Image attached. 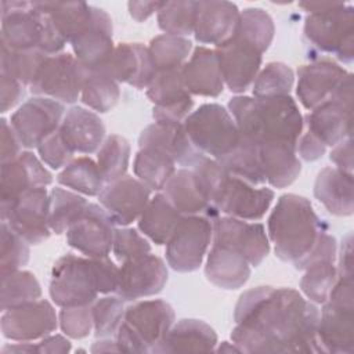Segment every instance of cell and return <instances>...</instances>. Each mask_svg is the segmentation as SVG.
<instances>
[{
  "mask_svg": "<svg viewBox=\"0 0 354 354\" xmlns=\"http://www.w3.org/2000/svg\"><path fill=\"white\" fill-rule=\"evenodd\" d=\"M112 19L102 8L91 6V17L86 26L71 40L75 57L88 71L100 68L112 54Z\"/></svg>",
  "mask_w": 354,
  "mask_h": 354,
  "instance_id": "obj_24",
  "label": "cell"
},
{
  "mask_svg": "<svg viewBox=\"0 0 354 354\" xmlns=\"http://www.w3.org/2000/svg\"><path fill=\"white\" fill-rule=\"evenodd\" d=\"M68 43L86 26L91 17V6L82 1H39Z\"/></svg>",
  "mask_w": 354,
  "mask_h": 354,
  "instance_id": "obj_40",
  "label": "cell"
},
{
  "mask_svg": "<svg viewBox=\"0 0 354 354\" xmlns=\"http://www.w3.org/2000/svg\"><path fill=\"white\" fill-rule=\"evenodd\" d=\"M267 228L277 257L293 264L313 249L324 230L311 202L296 194L279 196L268 217Z\"/></svg>",
  "mask_w": 354,
  "mask_h": 354,
  "instance_id": "obj_3",
  "label": "cell"
},
{
  "mask_svg": "<svg viewBox=\"0 0 354 354\" xmlns=\"http://www.w3.org/2000/svg\"><path fill=\"white\" fill-rule=\"evenodd\" d=\"M115 230L105 209L88 202L66 230V242L86 257H106L112 250Z\"/></svg>",
  "mask_w": 354,
  "mask_h": 354,
  "instance_id": "obj_14",
  "label": "cell"
},
{
  "mask_svg": "<svg viewBox=\"0 0 354 354\" xmlns=\"http://www.w3.org/2000/svg\"><path fill=\"white\" fill-rule=\"evenodd\" d=\"M214 329L201 319H180L173 324L152 353H207L216 350Z\"/></svg>",
  "mask_w": 354,
  "mask_h": 354,
  "instance_id": "obj_31",
  "label": "cell"
},
{
  "mask_svg": "<svg viewBox=\"0 0 354 354\" xmlns=\"http://www.w3.org/2000/svg\"><path fill=\"white\" fill-rule=\"evenodd\" d=\"M130 160V144L118 134L108 136L97 151V165L105 184L126 176Z\"/></svg>",
  "mask_w": 354,
  "mask_h": 354,
  "instance_id": "obj_45",
  "label": "cell"
},
{
  "mask_svg": "<svg viewBox=\"0 0 354 354\" xmlns=\"http://www.w3.org/2000/svg\"><path fill=\"white\" fill-rule=\"evenodd\" d=\"M48 292L61 308L91 304L100 293L94 259L72 253L59 257L51 270Z\"/></svg>",
  "mask_w": 354,
  "mask_h": 354,
  "instance_id": "obj_8",
  "label": "cell"
},
{
  "mask_svg": "<svg viewBox=\"0 0 354 354\" xmlns=\"http://www.w3.org/2000/svg\"><path fill=\"white\" fill-rule=\"evenodd\" d=\"M88 202L75 191L55 187L50 192V228L64 234Z\"/></svg>",
  "mask_w": 354,
  "mask_h": 354,
  "instance_id": "obj_46",
  "label": "cell"
},
{
  "mask_svg": "<svg viewBox=\"0 0 354 354\" xmlns=\"http://www.w3.org/2000/svg\"><path fill=\"white\" fill-rule=\"evenodd\" d=\"M41 288L37 278L25 270L1 272V311L40 299Z\"/></svg>",
  "mask_w": 354,
  "mask_h": 354,
  "instance_id": "obj_42",
  "label": "cell"
},
{
  "mask_svg": "<svg viewBox=\"0 0 354 354\" xmlns=\"http://www.w3.org/2000/svg\"><path fill=\"white\" fill-rule=\"evenodd\" d=\"M353 241L351 235H347L340 248L337 277H353Z\"/></svg>",
  "mask_w": 354,
  "mask_h": 354,
  "instance_id": "obj_63",
  "label": "cell"
},
{
  "mask_svg": "<svg viewBox=\"0 0 354 354\" xmlns=\"http://www.w3.org/2000/svg\"><path fill=\"white\" fill-rule=\"evenodd\" d=\"M51 183L53 174L40 159L33 152H21L15 159L1 163V203H8L32 188L47 187Z\"/></svg>",
  "mask_w": 354,
  "mask_h": 354,
  "instance_id": "obj_27",
  "label": "cell"
},
{
  "mask_svg": "<svg viewBox=\"0 0 354 354\" xmlns=\"http://www.w3.org/2000/svg\"><path fill=\"white\" fill-rule=\"evenodd\" d=\"M303 271L304 275L300 281V289L304 296L313 303H325L337 281V268L335 261H317Z\"/></svg>",
  "mask_w": 354,
  "mask_h": 354,
  "instance_id": "obj_50",
  "label": "cell"
},
{
  "mask_svg": "<svg viewBox=\"0 0 354 354\" xmlns=\"http://www.w3.org/2000/svg\"><path fill=\"white\" fill-rule=\"evenodd\" d=\"M213 236V223L207 216H183L166 242L167 264L178 272L196 271L205 259Z\"/></svg>",
  "mask_w": 354,
  "mask_h": 354,
  "instance_id": "obj_10",
  "label": "cell"
},
{
  "mask_svg": "<svg viewBox=\"0 0 354 354\" xmlns=\"http://www.w3.org/2000/svg\"><path fill=\"white\" fill-rule=\"evenodd\" d=\"M295 83V73L283 62H268L256 76L252 93L256 98L289 95Z\"/></svg>",
  "mask_w": 354,
  "mask_h": 354,
  "instance_id": "obj_49",
  "label": "cell"
},
{
  "mask_svg": "<svg viewBox=\"0 0 354 354\" xmlns=\"http://www.w3.org/2000/svg\"><path fill=\"white\" fill-rule=\"evenodd\" d=\"M57 183L86 196H98L104 188V178L97 162L88 156L71 160L57 176Z\"/></svg>",
  "mask_w": 354,
  "mask_h": 354,
  "instance_id": "obj_38",
  "label": "cell"
},
{
  "mask_svg": "<svg viewBox=\"0 0 354 354\" xmlns=\"http://www.w3.org/2000/svg\"><path fill=\"white\" fill-rule=\"evenodd\" d=\"M181 217L165 194H156L138 217V230L155 245H166Z\"/></svg>",
  "mask_w": 354,
  "mask_h": 354,
  "instance_id": "obj_36",
  "label": "cell"
},
{
  "mask_svg": "<svg viewBox=\"0 0 354 354\" xmlns=\"http://www.w3.org/2000/svg\"><path fill=\"white\" fill-rule=\"evenodd\" d=\"M194 147L216 160L228 155L239 144L236 124L223 105L203 104L183 122Z\"/></svg>",
  "mask_w": 354,
  "mask_h": 354,
  "instance_id": "obj_7",
  "label": "cell"
},
{
  "mask_svg": "<svg viewBox=\"0 0 354 354\" xmlns=\"http://www.w3.org/2000/svg\"><path fill=\"white\" fill-rule=\"evenodd\" d=\"M228 112L236 124L239 140L253 145L279 141L296 147L304 127L299 106L290 95H236L228 101Z\"/></svg>",
  "mask_w": 354,
  "mask_h": 354,
  "instance_id": "obj_2",
  "label": "cell"
},
{
  "mask_svg": "<svg viewBox=\"0 0 354 354\" xmlns=\"http://www.w3.org/2000/svg\"><path fill=\"white\" fill-rule=\"evenodd\" d=\"M191 48L192 43L185 37L159 35L151 40L148 53L156 72H160L183 68L188 59Z\"/></svg>",
  "mask_w": 354,
  "mask_h": 354,
  "instance_id": "obj_43",
  "label": "cell"
},
{
  "mask_svg": "<svg viewBox=\"0 0 354 354\" xmlns=\"http://www.w3.org/2000/svg\"><path fill=\"white\" fill-rule=\"evenodd\" d=\"M348 73L350 72L343 66L329 59H321L300 66L297 69L296 86L299 101L304 108L310 111L314 109L332 98Z\"/></svg>",
  "mask_w": 354,
  "mask_h": 354,
  "instance_id": "obj_25",
  "label": "cell"
},
{
  "mask_svg": "<svg viewBox=\"0 0 354 354\" xmlns=\"http://www.w3.org/2000/svg\"><path fill=\"white\" fill-rule=\"evenodd\" d=\"M112 253L120 263L151 253L149 242L134 228H116Z\"/></svg>",
  "mask_w": 354,
  "mask_h": 354,
  "instance_id": "obj_54",
  "label": "cell"
},
{
  "mask_svg": "<svg viewBox=\"0 0 354 354\" xmlns=\"http://www.w3.org/2000/svg\"><path fill=\"white\" fill-rule=\"evenodd\" d=\"M151 199V189L138 178L123 176L104 185L98 194L100 205L115 225H129L138 220Z\"/></svg>",
  "mask_w": 354,
  "mask_h": 354,
  "instance_id": "obj_21",
  "label": "cell"
},
{
  "mask_svg": "<svg viewBox=\"0 0 354 354\" xmlns=\"http://www.w3.org/2000/svg\"><path fill=\"white\" fill-rule=\"evenodd\" d=\"M41 17L36 1H1V43L11 50L39 48Z\"/></svg>",
  "mask_w": 354,
  "mask_h": 354,
  "instance_id": "obj_22",
  "label": "cell"
},
{
  "mask_svg": "<svg viewBox=\"0 0 354 354\" xmlns=\"http://www.w3.org/2000/svg\"><path fill=\"white\" fill-rule=\"evenodd\" d=\"M47 54L39 48L33 50H11L1 43L0 73H6L24 86H29Z\"/></svg>",
  "mask_w": 354,
  "mask_h": 354,
  "instance_id": "obj_47",
  "label": "cell"
},
{
  "mask_svg": "<svg viewBox=\"0 0 354 354\" xmlns=\"http://www.w3.org/2000/svg\"><path fill=\"white\" fill-rule=\"evenodd\" d=\"M37 353H68L71 350V342L61 335H48L43 337L37 344Z\"/></svg>",
  "mask_w": 354,
  "mask_h": 354,
  "instance_id": "obj_62",
  "label": "cell"
},
{
  "mask_svg": "<svg viewBox=\"0 0 354 354\" xmlns=\"http://www.w3.org/2000/svg\"><path fill=\"white\" fill-rule=\"evenodd\" d=\"M123 299L119 296H105L91 303L93 329L95 337L104 339L116 335L124 317Z\"/></svg>",
  "mask_w": 354,
  "mask_h": 354,
  "instance_id": "obj_51",
  "label": "cell"
},
{
  "mask_svg": "<svg viewBox=\"0 0 354 354\" xmlns=\"http://www.w3.org/2000/svg\"><path fill=\"white\" fill-rule=\"evenodd\" d=\"M166 282L167 268L165 261L147 253L122 263L116 295L123 300H137L159 293Z\"/></svg>",
  "mask_w": 354,
  "mask_h": 354,
  "instance_id": "obj_20",
  "label": "cell"
},
{
  "mask_svg": "<svg viewBox=\"0 0 354 354\" xmlns=\"http://www.w3.org/2000/svg\"><path fill=\"white\" fill-rule=\"evenodd\" d=\"M1 77V112H7L14 108L25 94V86L17 79L0 73Z\"/></svg>",
  "mask_w": 354,
  "mask_h": 354,
  "instance_id": "obj_57",
  "label": "cell"
},
{
  "mask_svg": "<svg viewBox=\"0 0 354 354\" xmlns=\"http://www.w3.org/2000/svg\"><path fill=\"white\" fill-rule=\"evenodd\" d=\"M183 68L156 72L147 87V97L155 105L152 116L159 122L183 123L191 113L194 101L183 80Z\"/></svg>",
  "mask_w": 354,
  "mask_h": 354,
  "instance_id": "obj_19",
  "label": "cell"
},
{
  "mask_svg": "<svg viewBox=\"0 0 354 354\" xmlns=\"http://www.w3.org/2000/svg\"><path fill=\"white\" fill-rule=\"evenodd\" d=\"M272 199V189L257 188L228 174L212 203V218L223 213L241 220H260L271 206Z\"/></svg>",
  "mask_w": 354,
  "mask_h": 354,
  "instance_id": "obj_15",
  "label": "cell"
},
{
  "mask_svg": "<svg viewBox=\"0 0 354 354\" xmlns=\"http://www.w3.org/2000/svg\"><path fill=\"white\" fill-rule=\"evenodd\" d=\"M138 147L158 148L185 169H192L205 156L194 147L184 124L178 122L155 120L148 124L138 137Z\"/></svg>",
  "mask_w": 354,
  "mask_h": 354,
  "instance_id": "obj_26",
  "label": "cell"
},
{
  "mask_svg": "<svg viewBox=\"0 0 354 354\" xmlns=\"http://www.w3.org/2000/svg\"><path fill=\"white\" fill-rule=\"evenodd\" d=\"M1 123V140H0V147H1V153H0V158H1V163H6V162H10L12 159H15L17 156L21 155V141L18 138V136L15 134L14 129L11 127V124L6 120V119H1L0 120Z\"/></svg>",
  "mask_w": 354,
  "mask_h": 354,
  "instance_id": "obj_58",
  "label": "cell"
},
{
  "mask_svg": "<svg viewBox=\"0 0 354 354\" xmlns=\"http://www.w3.org/2000/svg\"><path fill=\"white\" fill-rule=\"evenodd\" d=\"M308 11L304 36L317 50L335 54L343 64L354 58V8L342 1H303Z\"/></svg>",
  "mask_w": 354,
  "mask_h": 354,
  "instance_id": "obj_4",
  "label": "cell"
},
{
  "mask_svg": "<svg viewBox=\"0 0 354 354\" xmlns=\"http://www.w3.org/2000/svg\"><path fill=\"white\" fill-rule=\"evenodd\" d=\"M58 322L62 332L71 339H83L93 329L91 304L62 307L58 314Z\"/></svg>",
  "mask_w": 354,
  "mask_h": 354,
  "instance_id": "obj_53",
  "label": "cell"
},
{
  "mask_svg": "<svg viewBox=\"0 0 354 354\" xmlns=\"http://www.w3.org/2000/svg\"><path fill=\"white\" fill-rule=\"evenodd\" d=\"M88 69L68 53L47 55L40 64L29 90L37 97L73 104L82 93Z\"/></svg>",
  "mask_w": 354,
  "mask_h": 354,
  "instance_id": "obj_9",
  "label": "cell"
},
{
  "mask_svg": "<svg viewBox=\"0 0 354 354\" xmlns=\"http://www.w3.org/2000/svg\"><path fill=\"white\" fill-rule=\"evenodd\" d=\"M37 151L41 162L54 170L61 169L62 166H66L75 153L69 148V145L65 142L59 130H57L50 137H47L37 147Z\"/></svg>",
  "mask_w": 354,
  "mask_h": 354,
  "instance_id": "obj_55",
  "label": "cell"
},
{
  "mask_svg": "<svg viewBox=\"0 0 354 354\" xmlns=\"http://www.w3.org/2000/svg\"><path fill=\"white\" fill-rule=\"evenodd\" d=\"M163 194L183 216L205 214L209 217L210 206L201 192L192 169H178L163 187Z\"/></svg>",
  "mask_w": 354,
  "mask_h": 354,
  "instance_id": "obj_35",
  "label": "cell"
},
{
  "mask_svg": "<svg viewBox=\"0 0 354 354\" xmlns=\"http://www.w3.org/2000/svg\"><path fill=\"white\" fill-rule=\"evenodd\" d=\"M181 72L189 94L218 97L224 90V80L214 50L203 46L196 47Z\"/></svg>",
  "mask_w": 354,
  "mask_h": 354,
  "instance_id": "obj_30",
  "label": "cell"
},
{
  "mask_svg": "<svg viewBox=\"0 0 354 354\" xmlns=\"http://www.w3.org/2000/svg\"><path fill=\"white\" fill-rule=\"evenodd\" d=\"M330 160L335 163V167L346 173L353 174V140L347 137L342 142L333 147L330 151Z\"/></svg>",
  "mask_w": 354,
  "mask_h": 354,
  "instance_id": "obj_60",
  "label": "cell"
},
{
  "mask_svg": "<svg viewBox=\"0 0 354 354\" xmlns=\"http://www.w3.org/2000/svg\"><path fill=\"white\" fill-rule=\"evenodd\" d=\"M133 170L136 177L151 191H160L176 171V162L158 148H140L136 153Z\"/></svg>",
  "mask_w": 354,
  "mask_h": 354,
  "instance_id": "obj_37",
  "label": "cell"
},
{
  "mask_svg": "<svg viewBox=\"0 0 354 354\" xmlns=\"http://www.w3.org/2000/svg\"><path fill=\"white\" fill-rule=\"evenodd\" d=\"M64 105L47 97H33L25 101L10 118V124L22 147L37 148L55 133L64 119Z\"/></svg>",
  "mask_w": 354,
  "mask_h": 354,
  "instance_id": "obj_13",
  "label": "cell"
},
{
  "mask_svg": "<svg viewBox=\"0 0 354 354\" xmlns=\"http://www.w3.org/2000/svg\"><path fill=\"white\" fill-rule=\"evenodd\" d=\"M59 133L73 152L94 153L105 138V124L101 118L82 106H72L64 115Z\"/></svg>",
  "mask_w": 354,
  "mask_h": 354,
  "instance_id": "obj_29",
  "label": "cell"
},
{
  "mask_svg": "<svg viewBox=\"0 0 354 354\" xmlns=\"http://www.w3.org/2000/svg\"><path fill=\"white\" fill-rule=\"evenodd\" d=\"M174 317L173 307L160 299L129 306L116 332L119 351L152 353L174 324Z\"/></svg>",
  "mask_w": 354,
  "mask_h": 354,
  "instance_id": "obj_5",
  "label": "cell"
},
{
  "mask_svg": "<svg viewBox=\"0 0 354 354\" xmlns=\"http://www.w3.org/2000/svg\"><path fill=\"white\" fill-rule=\"evenodd\" d=\"M118 83L144 90L156 75V69L151 61L148 47L141 43H120L115 46L109 58L97 69Z\"/></svg>",
  "mask_w": 354,
  "mask_h": 354,
  "instance_id": "obj_23",
  "label": "cell"
},
{
  "mask_svg": "<svg viewBox=\"0 0 354 354\" xmlns=\"http://www.w3.org/2000/svg\"><path fill=\"white\" fill-rule=\"evenodd\" d=\"M336 250H337V246H336L335 236L328 234V231L324 228L319 232L313 249L303 259H300L299 261L295 263V268L303 271L310 264L317 263V261H335Z\"/></svg>",
  "mask_w": 354,
  "mask_h": 354,
  "instance_id": "obj_56",
  "label": "cell"
},
{
  "mask_svg": "<svg viewBox=\"0 0 354 354\" xmlns=\"http://www.w3.org/2000/svg\"><path fill=\"white\" fill-rule=\"evenodd\" d=\"M214 53L224 84L232 93H245L260 72L263 53L252 43L235 35L218 44Z\"/></svg>",
  "mask_w": 354,
  "mask_h": 354,
  "instance_id": "obj_17",
  "label": "cell"
},
{
  "mask_svg": "<svg viewBox=\"0 0 354 354\" xmlns=\"http://www.w3.org/2000/svg\"><path fill=\"white\" fill-rule=\"evenodd\" d=\"M213 243L230 248L257 267L270 253V241L260 223H249L230 216L213 218Z\"/></svg>",
  "mask_w": 354,
  "mask_h": 354,
  "instance_id": "obj_16",
  "label": "cell"
},
{
  "mask_svg": "<svg viewBox=\"0 0 354 354\" xmlns=\"http://www.w3.org/2000/svg\"><path fill=\"white\" fill-rule=\"evenodd\" d=\"M1 332L14 342L43 339L58 326V317L48 300L37 299L3 311Z\"/></svg>",
  "mask_w": 354,
  "mask_h": 354,
  "instance_id": "obj_18",
  "label": "cell"
},
{
  "mask_svg": "<svg viewBox=\"0 0 354 354\" xmlns=\"http://www.w3.org/2000/svg\"><path fill=\"white\" fill-rule=\"evenodd\" d=\"M29 260L28 242L19 236L11 227L1 221V272L21 270Z\"/></svg>",
  "mask_w": 354,
  "mask_h": 354,
  "instance_id": "obj_52",
  "label": "cell"
},
{
  "mask_svg": "<svg viewBox=\"0 0 354 354\" xmlns=\"http://www.w3.org/2000/svg\"><path fill=\"white\" fill-rule=\"evenodd\" d=\"M314 196L335 216H351L354 210L353 174L337 167L322 169L314 183Z\"/></svg>",
  "mask_w": 354,
  "mask_h": 354,
  "instance_id": "obj_33",
  "label": "cell"
},
{
  "mask_svg": "<svg viewBox=\"0 0 354 354\" xmlns=\"http://www.w3.org/2000/svg\"><path fill=\"white\" fill-rule=\"evenodd\" d=\"M259 159L266 183L274 188H285L290 185L299 177L301 170L296 147L286 142H261L259 145Z\"/></svg>",
  "mask_w": 354,
  "mask_h": 354,
  "instance_id": "obj_32",
  "label": "cell"
},
{
  "mask_svg": "<svg viewBox=\"0 0 354 354\" xmlns=\"http://www.w3.org/2000/svg\"><path fill=\"white\" fill-rule=\"evenodd\" d=\"M317 326V353H354V292L353 277H337L322 303Z\"/></svg>",
  "mask_w": 354,
  "mask_h": 354,
  "instance_id": "obj_6",
  "label": "cell"
},
{
  "mask_svg": "<svg viewBox=\"0 0 354 354\" xmlns=\"http://www.w3.org/2000/svg\"><path fill=\"white\" fill-rule=\"evenodd\" d=\"M1 221L28 243L37 245L53 232L50 228V194L46 187L32 188L17 199L1 203Z\"/></svg>",
  "mask_w": 354,
  "mask_h": 354,
  "instance_id": "obj_12",
  "label": "cell"
},
{
  "mask_svg": "<svg viewBox=\"0 0 354 354\" xmlns=\"http://www.w3.org/2000/svg\"><path fill=\"white\" fill-rule=\"evenodd\" d=\"M218 163L230 176L241 178L252 185H261L266 183L259 159V145L239 140L238 147L218 159Z\"/></svg>",
  "mask_w": 354,
  "mask_h": 354,
  "instance_id": "obj_39",
  "label": "cell"
},
{
  "mask_svg": "<svg viewBox=\"0 0 354 354\" xmlns=\"http://www.w3.org/2000/svg\"><path fill=\"white\" fill-rule=\"evenodd\" d=\"M91 351L93 353H104V351H119V347L116 344V342H112L106 337L101 339L100 342H95L91 347Z\"/></svg>",
  "mask_w": 354,
  "mask_h": 354,
  "instance_id": "obj_64",
  "label": "cell"
},
{
  "mask_svg": "<svg viewBox=\"0 0 354 354\" xmlns=\"http://www.w3.org/2000/svg\"><path fill=\"white\" fill-rule=\"evenodd\" d=\"M239 14L241 11L231 1H196L195 40L217 47L235 33Z\"/></svg>",
  "mask_w": 354,
  "mask_h": 354,
  "instance_id": "obj_28",
  "label": "cell"
},
{
  "mask_svg": "<svg viewBox=\"0 0 354 354\" xmlns=\"http://www.w3.org/2000/svg\"><path fill=\"white\" fill-rule=\"evenodd\" d=\"M196 18V1H163L158 11V26L165 35L184 37L194 33Z\"/></svg>",
  "mask_w": 354,
  "mask_h": 354,
  "instance_id": "obj_48",
  "label": "cell"
},
{
  "mask_svg": "<svg viewBox=\"0 0 354 354\" xmlns=\"http://www.w3.org/2000/svg\"><path fill=\"white\" fill-rule=\"evenodd\" d=\"M325 149L326 147L308 130L301 133L296 144V153H299V156L306 162H314L319 159L325 153Z\"/></svg>",
  "mask_w": 354,
  "mask_h": 354,
  "instance_id": "obj_59",
  "label": "cell"
},
{
  "mask_svg": "<svg viewBox=\"0 0 354 354\" xmlns=\"http://www.w3.org/2000/svg\"><path fill=\"white\" fill-rule=\"evenodd\" d=\"M120 97L119 83L101 71H88L84 79L80 100L84 105L105 113L111 111Z\"/></svg>",
  "mask_w": 354,
  "mask_h": 354,
  "instance_id": "obj_41",
  "label": "cell"
},
{
  "mask_svg": "<svg viewBox=\"0 0 354 354\" xmlns=\"http://www.w3.org/2000/svg\"><path fill=\"white\" fill-rule=\"evenodd\" d=\"M162 6L163 1H129L127 4L130 17L137 22L148 19L153 12H158Z\"/></svg>",
  "mask_w": 354,
  "mask_h": 354,
  "instance_id": "obj_61",
  "label": "cell"
},
{
  "mask_svg": "<svg viewBox=\"0 0 354 354\" xmlns=\"http://www.w3.org/2000/svg\"><path fill=\"white\" fill-rule=\"evenodd\" d=\"M206 278L227 290L242 288L250 277V264L238 252L213 243L205 266Z\"/></svg>",
  "mask_w": 354,
  "mask_h": 354,
  "instance_id": "obj_34",
  "label": "cell"
},
{
  "mask_svg": "<svg viewBox=\"0 0 354 354\" xmlns=\"http://www.w3.org/2000/svg\"><path fill=\"white\" fill-rule=\"evenodd\" d=\"M317 306L290 288L243 292L234 311V344L241 353H317Z\"/></svg>",
  "mask_w": 354,
  "mask_h": 354,
  "instance_id": "obj_1",
  "label": "cell"
},
{
  "mask_svg": "<svg viewBox=\"0 0 354 354\" xmlns=\"http://www.w3.org/2000/svg\"><path fill=\"white\" fill-rule=\"evenodd\" d=\"M275 33L274 21L263 8L250 7L239 14L235 36L252 43L261 53H266L272 43Z\"/></svg>",
  "mask_w": 354,
  "mask_h": 354,
  "instance_id": "obj_44",
  "label": "cell"
},
{
  "mask_svg": "<svg viewBox=\"0 0 354 354\" xmlns=\"http://www.w3.org/2000/svg\"><path fill=\"white\" fill-rule=\"evenodd\" d=\"M353 75L348 73L330 100L311 109L303 119L307 130L325 147H335L351 137Z\"/></svg>",
  "mask_w": 354,
  "mask_h": 354,
  "instance_id": "obj_11",
  "label": "cell"
}]
</instances>
